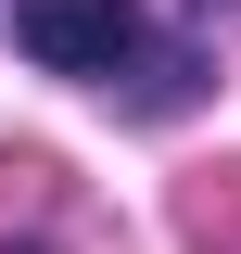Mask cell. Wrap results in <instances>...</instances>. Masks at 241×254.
<instances>
[{"label":"cell","mask_w":241,"mask_h":254,"mask_svg":"<svg viewBox=\"0 0 241 254\" xmlns=\"http://www.w3.org/2000/svg\"><path fill=\"white\" fill-rule=\"evenodd\" d=\"M13 38L51 76H115L140 64V0H13Z\"/></svg>","instance_id":"1"}]
</instances>
